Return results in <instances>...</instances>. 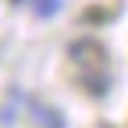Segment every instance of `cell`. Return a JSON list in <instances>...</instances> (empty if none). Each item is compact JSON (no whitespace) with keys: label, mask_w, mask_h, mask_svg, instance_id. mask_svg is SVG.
Listing matches in <instances>:
<instances>
[{"label":"cell","mask_w":128,"mask_h":128,"mask_svg":"<svg viewBox=\"0 0 128 128\" xmlns=\"http://www.w3.org/2000/svg\"><path fill=\"white\" fill-rule=\"evenodd\" d=\"M57 11V0H43V4H39V14H54Z\"/></svg>","instance_id":"obj_1"},{"label":"cell","mask_w":128,"mask_h":128,"mask_svg":"<svg viewBox=\"0 0 128 128\" xmlns=\"http://www.w3.org/2000/svg\"><path fill=\"white\" fill-rule=\"evenodd\" d=\"M14 4H18V0H14Z\"/></svg>","instance_id":"obj_2"}]
</instances>
